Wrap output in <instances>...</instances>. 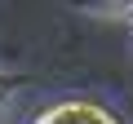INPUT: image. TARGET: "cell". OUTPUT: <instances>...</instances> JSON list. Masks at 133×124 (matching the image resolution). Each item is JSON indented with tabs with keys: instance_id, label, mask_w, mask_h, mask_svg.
Here are the masks:
<instances>
[{
	"instance_id": "cell-1",
	"label": "cell",
	"mask_w": 133,
	"mask_h": 124,
	"mask_svg": "<svg viewBox=\"0 0 133 124\" xmlns=\"http://www.w3.org/2000/svg\"><path fill=\"white\" fill-rule=\"evenodd\" d=\"M31 124H120L111 106H102L98 98H62L53 106H44Z\"/></svg>"
},
{
	"instance_id": "cell-2",
	"label": "cell",
	"mask_w": 133,
	"mask_h": 124,
	"mask_svg": "<svg viewBox=\"0 0 133 124\" xmlns=\"http://www.w3.org/2000/svg\"><path fill=\"white\" fill-rule=\"evenodd\" d=\"M27 84H31V80H27L22 71H5V67H0V111H5V106H9Z\"/></svg>"
}]
</instances>
